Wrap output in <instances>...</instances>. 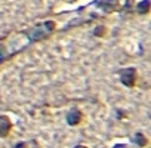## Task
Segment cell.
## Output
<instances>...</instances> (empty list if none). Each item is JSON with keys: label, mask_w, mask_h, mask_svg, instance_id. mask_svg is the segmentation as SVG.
Wrapping results in <instances>:
<instances>
[{"label": "cell", "mask_w": 151, "mask_h": 148, "mask_svg": "<svg viewBox=\"0 0 151 148\" xmlns=\"http://www.w3.org/2000/svg\"><path fill=\"white\" fill-rule=\"evenodd\" d=\"M105 33H107V28H105L104 25H98V27L93 30V36H96V37H104Z\"/></svg>", "instance_id": "cell-7"}, {"label": "cell", "mask_w": 151, "mask_h": 148, "mask_svg": "<svg viewBox=\"0 0 151 148\" xmlns=\"http://www.w3.org/2000/svg\"><path fill=\"white\" fill-rule=\"evenodd\" d=\"M119 79L120 83L126 88H133L136 85V79H138V73L135 67H126L119 70Z\"/></svg>", "instance_id": "cell-2"}, {"label": "cell", "mask_w": 151, "mask_h": 148, "mask_svg": "<svg viewBox=\"0 0 151 148\" xmlns=\"http://www.w3.org/2000/svg\"><path fill=\"white\" fill-rule=\"evenodd\" d=\"M12 148H28V144L24 142V141H21V142H17Z\"/></svg>", "instance_id": "cell-8"}, {"label": "cell", "mask_w": 151, "mask_h": 148, "mask_svg": "<svg viewBox=\"0 0 151 148\" xmlns=\"http://www.w3.org/2000/svg\"><path fill=\"white\" fill-rule=\"evenodd\" d=\"M30 147H31V148H40V145H39V142H37L36 139L30 141Z\"/></svg>", "instance_id": "cell-9"}, {"label": "cell", "mask_w": 151, "mask_h": 148, "mask_svg": "<svg viewBox=\"0 0 151 148\" xmlns=\"http://www.w3.org/2000/svg\"><path fill=\"white\" fill-rule=\"evenodd\" d=\"M73 148H88L86 145H83V144H77V145H74Z\"/></svg>", "instance_id": "cell-11"}, {"label": "cell", "mask_w": 151, "mask_h": 148, "mask_svg": "<svg viewBox=\"0 0 151 148\" xmlns=\"http://www.w3.org/2000/svg\"><path fill=\"white\" fill-rule=\"evenodd\" d=\"M67 124L68 126H77V124H80L82 123V120H83V113L79 110V108H71L68 113H67Z\"/></svg>", "instance_id": "cell-3"}, {"label": "cell", "mask_w": 151, "mask_h": 148, "mask_svg": "<svg viewBox=\"0 0 151 148\" xmlns=\"http://www.w3.org/2000/svg\"><path fill=\"white\" fill-rule=\"evenodd\" d=\"M12 130V121L8 116L5 114H0V138H6L9 136Z\"/></svg>", "instance_id": "cell-4"}, {"label": "cell", "mask_w": 151, "mask_h": 148, "mask_svg": "<svg viewBox=\"0 0 151 148\" xmlns=\"http://www.w3.org/2000/svg\"><path fill=\"white\" fill-rule=\"evenodd\" d=\"M113 148H127V145H126V144H123V142H119V144L113 145Z\"/></svg>", "instance_id": "cell-10"}, {"label": "cell", "mask_w": 151, "mask_h": 148, "mask_svg": "<svg viewBox=\"0 0 151 148\" xmlns=\"http://www.w3.org/2000/svg\"><path fill=\"white\" fill-rule=\"evenodd\" d=\"M55 31H56V22L52 19H47V21L39 22L33 25L31 28L22 31V34H25V37L28 39V43L31 45V43H37L45 39H49Z\"/></svg>", "instance_id": "cell-1"}, {"label": "cell", "mask_w": 151, "mask_h": 148, "mask_svg": "<svg viewBox=\"0 0 151 148\" xmlns=\"http://www.w3.org/2000/svg\"><path fill=\"white\" fill-rule=\"evenodd\" d=\"M150 6H151L150 0H142V2H139L138 6H136V12L141 14V15H147L150 12Z\"/></svg>", "instance_id": "cell-6"}, {"label": "cell", "mask_w": 151, "mask_h": 148, "mask_svg": "<svg viewBox=\"0 0 151 148\" xmlns=\"http://www.w3.org/2000/svg\"><path fill=\"white\" fill-rule=\"evenodd\" d=\"M130 142H133L136 147H147L148 145V138L142 133V132H135L133 135H132V138H130Z\"/></svg>", "instance_id": "cell-5"}]
</instances>
